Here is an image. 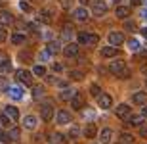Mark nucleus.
<instances>
[{
	"label": "nucleus",
	"mask_w": 147,
	"mask_h": 144,
	"mask_svg": "<svg viewBox=\"0 0 147 144\" xmlns=\"http://www.w3.org/2000/svg\"><path fill=\"white\" fill-rule=\"evenodd\" d=\"M109 71L113 73L115 77H119V79H130V75H132L130 67H126V63H124L122 60H115V61H111Z\"/></svg>",
	"instance_id": "f257e3e1"
},
{
	"label": "nucleus",
	"mask_w": 147,
	"mask_h": 144,
	"mask_svg": "<svg viewBox=\"0 0 147 144\" xmlns=\"http://www.w3.org/2000/svg\"><path fill=\"white\" fill-rule=\"evenodd\" d=\"M99 42V37L96 33H80L78 35V44L84 46H96Z\"/></svg>",
	"instance_id": "f03ea898"
},
{
	"label": "nucleus",
	"mask_w": 147,
	"mask_h": 144,
	"mask_svg": "<svg viewBox=\"0 0 147 144\" xmlns=\"http://www.w3.org/2000/svg\"><path fill=\"white\" fill-rule=\"evenodd\" d=\"M16 77H17V81H19V83L27 85V87H31V85H33V73L27 71V69H17V71H16Z\"/></svg>",
	"instance_id": "7ed1b4c3"
},
{
	"label": "nucleus",
	"mask_w": 147,
	"mask_h": 144,
	"mask_svg": "<svg viewBox=\"0 0 147 144\" xmlns=\"http://www.w3.org/2000/svg\"><path fill=\"white\" fill-rule=\"evenodd\" d=\"M54 106L50 104V102H44L42 108H40V115H42V121H52L54 119Z\"/></svg>",
	"instance_id": "20e7f679"
},
{
	"label": "nucleus",
	"mask_w": 147,
	"mask_h": 144,
	"mask_svg": "<svg viewBox=\"0 0 147 144\" xmlns=\"http://www.w3.org/2000/svg\"><path fill=\"white\" fill-rule=\"evenodd\" d=\"M92 14L94 16H103L107 14V4L103 0H92Z\"/></svg>",
	"instance_id": "39448f33"
},
{
	"label": "nucleus",
	"mask_w": 147,
	"mask_h": 144,
	"mask_svg": "<svg viewBox=\"0 0 147 144\" xmlns=\"http://www.w3.org/2000/svg\"><path fill=\"white\" fill-rule=\"evenodd\" d=\"M130 113H132V110H130L128 104H119L117 108H115V115L119 117V119H128Z\"/></svg>",
	"instance_id": "423d86ee"
},
{
	"label": "nucleus",
	"mask_w": 147,
	"mask_h": 144,
	"mask_svg": "<svg viewBox=\"0 0 147 144\" xmlns=\"http://www.w3.org/2000/svg\"><path fill=\"white\" fill-rule=\"evenodd\" d=\"M109 42H111V46H120L122 42H124V35L120 33V31H111L109 33Z\"/></svg>",
	"instance_id": "0eeeda50"
},
{
	"label": "nucleus",
	"mask_w": 147,
	"mask_h": 144,
	"mask_svg": "<svg viewBox=\"0 0 147 144\" xmlns=\"http://www.w3.org/2000/svg\"><path fill=\"white\" fill-rule=\"evenodd\" d=\"M38 21L46 23V25L52 23V21H54V12L48 10V8H46V10H40V14H38Z\"/></svg>",
	"instance_id": "6e6552de"
},
{
	"label": "nucleus",
	"mask_w": 147,
	"mask_h": 144,
	"mask_svg": "<svg viewBox=\"0 0 147 144\" xmlns=\"http://www.w3.org/2000/svg\"><path fill=\"white\" fill-rule=\"evenodd\" d=\"M63 54H65V58H78V44L69 42V44L63 48Z\"/></svg>",
	"instance_id": "1a4fd4ad"
},
{
	"label": "nucleus",
	"mask_w": 147,
	"mask_h": 144,
	"mask_svg": "<svg viewBox=\"0 0 147 144\" xmlns=\"http://www.w3.org/2000/svg\"><path fill=\"white\" fill-rule=\"evenodd\" d=\"M55 121L59 123V125H67V123H71V113L67 110H59L55 113Z\"/></svg>",
	"instance_id": "9d476101"
},
{
	"label": "nucleus",
	"mask_w": 147,
	"mask_h": 144,
	"mask_svg": "<svg viewBox=\"0 0 147 144\" xmlns=\"http://www.w3.org/2000/svg\"><path fill=\"white\" fill-rule=\"evenodd\" d=\"M111 140H113V131L111 129H101L99 131V144H111Z\"/></svg>",
	"instance_id": "9b49d317"
},
{
	"label": "nucleus",
	"mask_w": 147,
	"mask_h": 144,
	"mask_svg": "<svg viewBox=\"0 0 147 144\" xmlns=\"http://www.w3.org/2000/svg\"><path fill=\"white\" fill-rule=\"evenodd\" d=\"M2 113H4V115H8L11 119V123L13 121H17V119H19V110H17L16 106H6L4 108V111H2Z\"/></svg>",
	"instance_id": "f8f14e48"
},
{
	"label": "nucleus",
	"mask_w": 147,
	"mask_h": 144,
	"mask_svg": "<svg viewBox=\"0 0 147 144\" xmlns=\"http://www.w3.org/2000/svg\"><path fill=\"white\" fill-rule=\"evenodd\" d=\"M69 102H71L73 110H82V108H84V96H82L80 92H76V94L69 100Z\"/></svg>",
	"instance_id": "ddd939ff"
},
{
	"label": "nucleus",
	"mask_w": 147,
	"mask_h": 144,
	"mask_svg": "<svg viewBox=\"0 0 147 144\" xmlns=\"http://www.w3.org/2000/svg\"><path fill=\"white\" fill-rule=\"evenodd\" d=\"M98 104H99V108H103V110H109L111 104H113V100H111L109 94H99V96H98Z\"/></svg>",
	"instance_id": "4468645a"
},
{
	"label": "nucleus",
	"mask_w": 147,
	"mask_h": 144,
	"mask_svg": "<svg viewBox=\"0 0 147 144\" xmlns=\"http://www.w3.org/2000/svg\"><path fill=\"white\" fill-rule=\"evenodd\" d=\"M132 102H134V104H140V106H145V102H147V92H143V90L134 92V94H132Z\"/></svg>",
	"instance_id": "2eb2a0df"
},
{
	"label": "nucleus",
	"mask_w": 147,
	"mask_h": 144,
	"mask_svg": "<svg viewBox=\"0 0 147 144\" xmlns=\"http://www.w3.org/2000/svg\"><path fill=\"white\" fill-rule=\"evenodd\" d=\"M99 54L103 56V58H115V56L119 54V50L115 48V46H103V48L99 50Z\"/></svg>",
	"instance_id": "dca6fc26"
},
{
	"label": "nucleus",
	"mask_w": 147,
	"mask_h": 144,
	"mask_svg": "<svg viewBox=\"0 0 147 144\" xmlns=\"http://www.w3.org/2000/svg\"><path fill=\"white\" fill-rule=\"evenodd\" d=\"M115 14H117L119 19H128V16H130V8H128V6H117Z\"/></svg>",
	"instance_id": "f3484780"
},
{
	"label": "nucleus",
	"mask_w": 147,
	"mask_h": 144,
	"mask_svg": "<svg viewBox=\"0 0 147 144\" xmlns=\"http://www.w3.org/2000/svg\"><path fill=\"white\" fill-rule=\"evenodd\" d=\"M13 23V16L6 10H0V25H10Z\"/></svg>",
	"instance_id": "a211bd4d"
},
{
	"label": "nucleus",
	"mask_w": 147,
	"mask_h": 144,
	"mask_svg": "<svg viewBox=\"0 0 147 144\" xmlns=\"http://www.w3.org/2000/svg\"><path fill=\"white\" fill-rule=\"evenodd\" d=\"M75 94H76L75 89H69V87H65V89L59 92V100H65V102H67V100H71Z\"/></svg>",
	"instance_id": "6ab92c4d"
},
{
	"label": "nucleus",
	"mask_w": 147,
	"mask_h": 144,
	"mask_svg": "<svg viewBox=\"0 0 147 144\" xmlns=\"http://www.w3.org/2000/svg\"><path fill=\"white\" fill-rule=\"evenodd\" d=\"M96 134H98V129H96V125H94V123H88L86 127H84V136H86V139H94Z\"/></svg>",
	"instance_id": "aec40b11"
},
{
	"label": "nucleus",
	"mask_w": 147,
	"mask_h": 144,
	"mask_svg": "<svg viewBox=\"0 0 147 144\" xmlns=\"http://www.w3.org/2000/svg\"><path fill=\"white\" fill-rule=\"evenodd\" d=\"M46 50H48L50 54H57V52L61 50L59 40H48V46H46Z\"/></svg>",
	"instance_id": "412c9836"
},
{
	"label": "nucleus",
	"mask_w": 147,
	"mask_h": 144,
	"mask_svg": "<svg viewBox=\"0 0 147 144\" xmlns=\"http://www.w3.org/2000/svg\"><path fill=\"white\" fill-rule=\"evenodd\" d=\"M23 127L25 129H34L36 127V117L34 115H25L23 117Z\"/></svg>",
	"instance_id": "4be33fe9"
},
{
	"label": "nucleus",
	"mask_w": 147,
	"mask_h": 144,
	"mask_svg": "<svg viewBox=\"0 0 147 144\" xmlns=\"http://www.w3.org/2000/svg\"><path fill=\"white\" fill-rule=\"evenodd\" d=\"M8 94H10L13 100H21L23 98V90L19 89V87H10V89H8Z\"/></svg>",
	"instance_id": "5701e85b"
},
{
	"label": "nucleus",
	"mask_w": 147,
	"mask_h": 144,
	"mask_svg": "<svg viewBox=\"0 0 147 144\" xmlns=\"http://www.w3.org/2000/svg\"><path fill=\"white\" fill-rule=\"evenodd\" d=\"M128 125H132V127H142V123H143V115H130L128 119Z\"/></svg>",
	"instance_id": "b1692460"
},
{
	"label": "nucleus",
	"mask_w": 147,
	"mask_h": 144,
	"mask_svg": "<svg viewBox=\"0 0 147 144\" xmlns=\"http://www.w3.org/2000/svg\"><path fill=\"white\" fill-rule=\"evenodd\" d=\"M75 19H78V21H86L88 19V10L86 8H76L75 10Z\"/></svg>",
	"instance_id": "393cba45"
},
{
	"label": "nucleus",
	"mask_w": 147,
	"mask_h": 144,
	"mask_svg": "<svg viewBox=\"0 0 147 144\" xmlns=\"http://www.w3.org/2000/svg\"><path fill=\"white\" fill-rule=\"evenodd\" d=\"M50 142L52 144H65L67 140H65V136H63L61 133H52L50 134Z\"/></svg>",
	"instance_id": "a878e982"
},
{
	"label": "nucleus",
	"mask_w": 147,
	"mask_h": 144,
	"mask_svg": "<svg viewBox=\"0 0 147 144\" xmlns=\"http://www.w3.org/2000/svg\"><path fill=\"white\" fill-rule=\"evenodd\" d=\"M69 79H71V81H82V79H84V71H80V69H71V71H69Z\"/></svg>",
	"instance_id": "bb28decb"
},
{
	"label": "nucleus",
	"mask_w": 147,
	"mask_h": 144,
	"mask_svg": "<svg viewBox=\"0 0 147 144\" xmlns=\"http://www.w3.org/2000/svg\"><path fill=\"white\" fill-rule=\"evenodd\" d=\"M25 40H27V37L23 33H13L11 35V44H23Z\"/></svg>",
	"instance_id": "cd10ccee"
},
{
	"label": "nucleus",
	"mask_w": 147,
	"mask_h": 144,
	"mask_svg": "<svg viewBox=\"0 0 147 144\" xmlns=\"http://www.w3.org/2000/svg\"><path fill=\"white\" fill-rule=\"evenodd\" d=\"M42 96H44V87H42V85L33 87V98L34 100H42Z\"/></svg>",
	"instance_id": "c85d7f7f"
},
{
	"label": "nucleus",
	"mask_w": 147,
	"mask_h": 144,
	"mask_svg": "<svg viewBox=\"0 0 147 144\" xmlns=\"http://www.w3.org/2000/svg\"><path fill=\"white\" fill-rule=\"evenodd\" d=\"M119 144H134V136L130 133H122L119 136Z\"/></svg>",
	"instance_id": "c756f323"
},
{
	"label": "nucleus",
	"mask_w": 147,
	"mask_h": 144,
	"mask_svg": "<svg viewBox=\"0 0 147 144\" xmlns=\"http://www.w3.org/2000/svg\"><path fill=\"white\" fill-rule=\"evenodd\" d=\"M0 71L2 73H10L11 71V61L8 60V58H4V60L0 61Z\"/></svg>",
	"instance_id": "7c9ffc66"
},
{
	"label": "nucleus",
	"mask_w": 147,
	"mask_h": 144,
	"mask_svg": "<svg viewBox=\"0 0 147 144\" xmlns=\"http://www.w3.org/2000/svg\"><path fill=\"white\" fill-rule=\"evenodd\" d=\"M19 136H21V131L17 127H11L10 131H8V139L10 140H19Z\"/></svg>",
	"instance_id": "2f4dec72"
},
{
	"label": "nucleus",
	"mask_w": 147,
	"mask_h": 144,
	"mask_svg": "<svg viewBox=\"0 0 147 144\" xmlns=\"http://www.w3.org/2000/svg\"><path fill=\"white\" fill-rule=\"evenodd\" d=\"M128 48H130L132 52H140V50H142V44H140V40L130 39V40H128Z\"/></svg>",
	"instance_id": "473e14b6"
},
{
	"label": "nucleus",
	"mask_w": 147,
	"mask_h": 144,
	"mask_svg": "<svg viewBox=\"0 0 147 144\" xmlns=\"http://www.w3.org/2000/svg\"><path fill=\"white\" fill-rule=\"evenodd\" d=\"M33 75H36V77H44V75H46V67L40 66V63H38V66H34L33 67Z\"/></svg>",
	"instance_id": "72a5a7b5"
},
{
	"label": "nucleus",
	"mask_w": 147,
	"mask_h": 144,
	"mask_svg": "<svg viewBox=\"0 0 147 144\" xmlns=\"http://www.w3.org/2000/svg\"><path fill=\"white\" fill-rule=\"evenodd\" d=\"M90 94H92V96H94V98H98V96H99V94H101V87H99V85H98V83H94V85H92V87H90Z\"/></svg>",
	"instance_id": "f704fd0d"
},
{
	"label": "nucleus",
	"mask_w": 147,
	"mask_h": 144,
	"mask_svg": "<svg viewBox=\"0 0 147 144\" xmlns=\"http://www.w3.org/2000/svg\"><path fill=\"white\" fill-rule=\"evenodd\" d=\"M69 136H71V139H78V136H80V129L76 127V125H73V127L69 129Z\"/></svg>",
	"instance_id": "c9c22d12"
},
{
	"label": "nucleus",
	"mask_w": 147,
	"mask_h": 144,
	"mask_svg": "<svg viewBox=\"0 0 147 144\" xmlns=\"http://www.w3.org/2000/svg\"><path fill=\"white\" fill-rule=\"evenodd\" d=\"M124 29H126V31H132V33H134V31H136V23H134V21H130V19H126V21H124Z\"/></svg>",
	"instance_id": "e433bc0d"
},
{
	"label": "nucleus",
	"mask_w": 147,
	"mask_h": 144,
	"mask_svg": "<svg viewBox=\"0 0 147 144\" xmlns=\"http://www.w3.org/2000/svg\"><path fill=\"white\" fill-rule=\"evenodd\" d=\"M0 123H2L4 127H11V119H10L8 115H4V113L0 115Z\"/></svg>",
	"instance_id": "4c0bfd02"
},
{
	"label": "nucleus",
	"mask_w": 147,
	"mask_h": 144,
	"mask_svg": "<svg viewBox=\"0 0 147 144\" xmlns=\"http://www.w3.org/2000/svg\"><path fill=\"white\" fill-rule=\"evenodd\" d=\"M71 33H73L71 27H65V29H63V33H61V39H63V40H69V39H71Z\"/></svg>",
	"instance_id": "58836bf2"
},
{
	"label": "nucleus",
	"mask_w": 147,
	"mask_h": 144,
	"mask_svg": "<svg viewBox=\"0 0 147 144\" xmlns=\"http://www.w3.org/2000/svg\"><path fill=\"white\" fill-rule=\"evenodd\" d=\"M50 56H52V54H50L48 50H44V52H40V54H38V60H40V61H46Z\"/></svg>",
	"instance_id": "ea45409f"
},
{
	"label": "nucleus",
	"mask_w": 147,
	"mask_h": 144,
	"mask_svg": "<svg viewBox=\"0 0 147 144\" xmlns=\"http://www.w3.org/2000/svg\"><path fill=\"white\" fill-rule=\"evenodd\" d=\"M19 8H21L23 12H31V4H29V2H25V0H21V2H19Z\"/></svg>",
	"instance_id": "a19ab883"
},
{
	"label": "nucleus",
	"mask_w": 147,
	"mask_h": 144,
	"mask_svg": "<svg viewBox=\"0 0 147 144\" xmlns=\"http://www.w3.org/2000/svg\"><path fill=\"white\" fill-rule=\"evenodd\" d=\"M59 4H61V8H65V10H69L73 6V0H59Z\"/></svg>",
	"instance_id": "79ce46f5"
},
{
	"label": "nucleus",
	"mask_w": 147,
	"mask_h": 144,
	"mask_svg": "<svg viewBox=\"0 0 147 144\" xmlns=\"http://www.w3.org/2000/svg\"><path fill=\"white\" fill-rule=\"evenodd\" d=\"M6 37H8V33H6V29L2 27V25H0V42H4Z\"/></svg>",
	"instance_id": "37998d69"
},
{
	"label": "nucleus",
	"mask_w": 147,
	"mask_h": 144,
	"mask_svg": "<svg viewBox=\"0 0 147 144\" xmlns=\"http://www.w3.org/2000/svg\"><path fill=\"white\" fill-rule=\"evenodd\" d=\"M140 134H142L143 139H147V125H142V127H140Z\"/></svg>",
	"instance_id": "c03bdc74"
},
{
	"label": "nucleus",
	"mask_w": 147,
	"mask_h": 144,
	"mask_svg": "<svg viewBox=\"0 0 147 144\" xmlns=\"http://www.w3.org/2000/svg\"><path fill=\"white\" fill-rule=\"evenodd\" d=\"M52 69H54L55 73H59V71H63V66H61V63H54V66H52Z\"/></svg>",
	"instance_id": "a18cd8bd"
},
{
	"label": "nucleus",
	"mask_w": 147,
	"mask_h": 144,
	"mask_svg": "<svg viewBox=\"0 0 147 144\" xmlns=\"http://www.w3.org/2000/svg\"><path fill=\"white\" fill-rule=\"evenodd\" d=\"M0 142H10V139H8V133H0Z\"/></svg>",
	"instance_id": "49530a36"
},
{
	"label": "nucleus",
	"mask_w": 147,
	"mask_h": 144,
	"mask_svg": "<svg viewBox=\"0 0 147 144\" xmlns=\"http://www.w3.org/2000/svg\"><path fill=\"white\" fill-rule=\"evenodd\" d=\"M46 81H48V83H52V85H57V79H55L54 75H48V77H46Z\"/></svg>",
	"instance_id": "de8ad7c7"
},
{
	"label": "nucleus",
	"mask_w": 147,
	"mask_h": 144,
	"mask_svg": "<svg viewBox=\"0 0 147 144\" xmlns=\"http://www.w3.org/2000/svg\"><path fill=\"white\" fill-rule=\"evenodd\" d=\"M19 58H21V60H27V61H31V54H19Z\"/></svg>",
	"instance_id": "09e8293b"
},
{
	"label": "nucleus",
	"mask_w": 147,
	"mask_h": 144,
	"mask_svg": "<svg viewBox=\"0 0 147 144\" xmlns=\"http://www.w3.org/2000/svg\"><path fill=\"white\" fill-rule=\"evenodd\" d=\"M80 4L82 6H88V4H92V0H80Z\"/></svg>",
	"instance_id": "8fccbe9b"
},
{
	"label": "nucleus",
	"mask_w": 147,
	"mask_h": 144,
	"mask_svg": "<svg viewBox=\"0 0 147 144\" xmlns=\"http://www.w3.org/2000/svg\"><path fill=\"white\" fill-rule=\"evenodd\" d=\"M142 4V0H132V6H140Z\"/></svg>",
	"instance_id": "3c124183"
},
{
	"label": "nucleus",
	"mask_w": 147,
	"mask_h": 144,
	"mask_svg": "<svg viewBox=\"0 0 147 144\" xmlns=\"http://www.w3.org/2000/svg\"><path fill=\"white\" fill-rule=\"evenodd\" d=\"M142 115H143V117H147V106H143V111H142Z\"/></svg>",
	"instance_id": "603ef678"
},
{
	"label": "nucleus",
	"mask_w": 147,
	"mask_h": 144,
	"mask_svg": "<svg viewBox=\"0 0 147 144\" xmlns=\"http://www.w3.org/2000/svg\"><path fill=\"white\" fill-rule=\"evenodd\" d=\"M142 35H143V37L147 39V27H143V29H142Z\"/></svg>",
	"instance_id": "864d4df0"
},
{
	"label": "nucleus",
	"mask_w": 147,
	"mask_h": 144,
	"mask_svg": "<svg viewBox=\"0 0 147 144\" xmlns=\"http://www.w3.org/2000/svg\"><path fill=\"white\" fill-rule=\"evenodd\" d=\"M142 17H143V19H147V10H142Z\"/></svg>",
	"instance_id": "5fc2aeb1"
},
{
	"label": "nucleus",
	"mask_w": 147,
	"mask_h": 144,
	"mask_svg": "<svg viewBox=\"0 0 147 144\" xmlns=\"http://www.w3.org/2000/svg\"><path fill=\"white\" fill-rule=\"evenodd\" d=\"M142 71H143V73H145V75H147V63H145V66L142 67Z\"/></svg>",
	"instance_id": "6e6d98bb"
},
{
	"label": "nucleus",
	"mask_w": 147,
	"mask_h": 144,
	"mask_svg": "<svg viewBox=\"0 0 147 144\" xmlns=\"http://www.w3.org/2000/svg\"><path fill=\"white\" fill-rule=\"evenodd\" d=\"M113 2H117V4H120V0H113Z\"/></svg>",
	"instance_id": "4d7b16f0"
},
{
	"label": "nucleus",
	"mask_w": 147,
	"mask_h": 144,
	"mask_svg": "<svg viewBox=\"0 0 147 144\" xmlns=\"http://www.w3.org/2000/svg\"><path fill=\"white\" fill-rule=\"evenodd\" d=\"M145 87H147V79H145Z\"/></svg>",
	"instance_id": "13d9d810"
}]
</instances>
